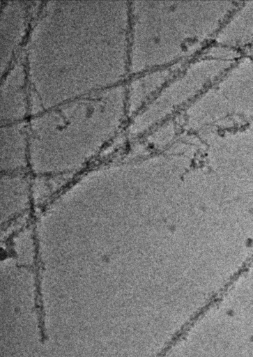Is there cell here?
Wrapping results in <instances>:
<instances>
[{
	"label": "cell",
	"instance_id": "1",
	"mask_svg": "<svg viewBox=\"0 0 253 357\" xmlns=\"http://www.w3.org/2000/svg\"><path fill=\"white\" fill-rule=\"evenodd\" d=\"M218 302H220V299H212L197 311L193 316L178 331V332L173 335L172 338L167 343L162 350L153 357H164L171 349L187 334L195 323L197 322L211 307L216 305Z\"/></svg>",
	"mask_w": 253,
	"mask_h": 357
}]
</instances>
